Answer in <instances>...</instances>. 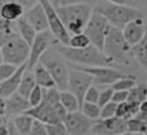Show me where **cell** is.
Returning <instances> with one entry per match:
<instances>
[{"label":"cell","instance_id":"cell-44","mask_svg":"<svg viewBox=\"0 0 147 135\" xmlns=\"http://www.w3.org/2000/svg\"><path fill=\"white\" fill-rule=\"evenodd\" d=\"M3 62V59H2V53H1V48H0V65Z\"/></svg>","mask_w":147,"mask_h":135},{"label":"cell","instance_id":"cell-6","mask_svg":"<svg viewBox=\"0 0 147 135\" xmlns=\"http://www.w3.org/2000/svg\"><path fill=\"white\" fill-rule=\"evenodd\" d=\"M39 62L48 70L49 75L54 81L55 88L59 91L67 90L69 81V69L64 61L61 60L56 53L46 51L40 58Z\"/></svg>","mask_w":147,"mask_h":135},{"label":"cell","instance_id":"cell-46","mask_svg":"<svg viewBox=\"0 0 147 135\" xmlns=\"http://www.w3.org/2000/svg\"><path fill=\"white\" fill-rule=\"evenodd\" d=\"M129 135H138V134H129Z\"/></svg>","mask_w":147,"mask_h":135},{"label":"cell","instance_id":"cell-16","mask_svg":"<svg viewBox=\"0 0 147 135\" xmlns=\"http://www.w3.org/2000/svg\"><path fill=\"white\" fill-rule=\"evenodd\" d=\"M23 17L32 25V28L36 30L37 33L48 30L47 16H46L45 9H44L42 5L40 3V1H37V3L31 9L26 10V13H24Z\"/></svg>","mask_w":147,"mask_h":135},{"label":"cell","instance_id":"cell-9","mask_svg":"<svg viewBox=\"0 0 147 135\" xmlns=\"http://www.w3.org/2000/svg\"><path fill=\"white\" fill-rule=\"evenodd\" d=\"M40 3L42 5L46 16H47V24H48V30L52 33V36L54 37L55 42L62 45L68 46L69 40H70V35L68 33L65 27L63 25V23L61 22L60 17L56 14L55 8L53 7V5L51 3V1L48 0H41Z\"/></svg>","mask_w":147,"mask_h":135},{"label":"cell","instance_id":"cell-33","mask_svg":"<svg viewBox=\"0 0 147 135\" xmlns=\"http://www.w3.org/2000/svg\"><path fill=\"white\" fill-rule=\"evenodd\" d=\"M99 95H100V91L98 90V88L95 85H91L85 96H84V103H90V104H98V100H99Z\"/></svg>","mask_w":147,"mask_h":135},{"label":"cell","instance_id":"cell-13","mask_svg":"<svg viewBox=\"0 0 147 135\" xmlns=\"http://www.w3.org/2000/svg\"><path fill=\"white\" fill-rule=\"evenodd\" d=\"M93 78V85H113L116 81L122 78L124 74L111 68V67H82L78 68Z\"/></svg>","mask_w":147,"mask_h":135},{"label":"cell","instance_id":"cell-45","mask_svg":"<svg viewBox=\"0 0 147 135\" xmlns=\"http://www.w3.org/2000/svg\"><path fill=\"white\" fill-rule=\"evenodd\" d=\"M138 118V117H137ZM139 119H141V120H144V121H146L147 122V115H145V117H141V118H139Z\"/></svg>","mask_w":147,"mask_h":135},{"label":"cell","instance_id":"cell-19","mask_svg":"<svg viewBox=\"0 0 147 135\" xmlns=\"http://www.w3.org/2000/svg\"><path fill=\"white\" fill-rule=\"evenodd\" d=\"M24 16V9L18 1H5L0 8V18L8 22L18 21Z\"/></svg>","mask_w":147,"mask_h":135},{"label":"cell","instance_id":"cell-10","mask_svg":"<svg viewBox=\"0 0 147 135\" xmlns=\"http://www.w3.org/2000/svg\"><path fill=\"white\" fill-rule=\"evenodd\" d=\"M91 85H93V78L90 74L79 69L69 70V81L67 90L77 98L80 106L83 105L84 96Z\"/></svg>","mask_w":147,"mask_h":135},{"label":"cell","instance_id":"cell-3","mask_svg":"<svg viewBox=\"0 0 147 135\" xmlns=\"http://www.w3.org/2000/svg\"><path fill=\"white\" fill-rule=\"evenodd\" d=\"M33 120L40 121L45 125L62 122L67 112L62 107L59 97V90L56 88L53 89H44L42 102L25 112Z\"/></svg>","mask_w":147,"mask_h":135},{"label":"cell","instance_id":"cell-5","mask_svg":"<svg viewBox=\"0 0 147 135\" xmlns=\"http://www.w3.org/2000/svg\"><path fill=\"white\" fill-rule=\"evenodd\" d=\"M102 52L113 63L116 62L121 65H130L129 53L131 52V47L125 42L122 30L119 29L110 27Z\"/></svg>","mask_w":147,"mask_h":135},{"label":"cell","instance_id":"cell-38","mask_svg":"<svg viewBox=\"0 0 147 135\" xmlns=\"http://www.w3.org/2000/svg\"><path fill=\"white\" fill-rule=\"evenodd\" d=\"M0 33H6V35L16 33L14 32V23L0 18Z\"/></svg>","mask_w":147,"mask_h":135},{"label":"cell","instance_id":"cell-43","mask_svg":"<svg viewBox=\"0 0 147 135\" xmlns=\"http://www.w3.org/2000/svg\"><path fill=\"white\" fill-rule=\"evenodd\" d=\"M6 121H7V120H6V119H5V118H2V117H1V115H0V125H2V123H5V122H6Z\"/></svg>","mask_w":147,"mask_h":135},{"label":"cell","instance_id":"cell-34","mask_svg":"<svg viewBox=\"0 0 147 135\" xmlns=\"http://www.w3.org/2000/svg\"><path fill=\"white\" fill-rule=\"evenodd\" d=\"M116 106H117V104L110 102V103L106 104L105 106L100 107V119H109V118L115 117Z\"/></svg>","mask_w":147,"mask_h":135},{"label":"cell","instance_id":"cell-11","mask_svg":"<svg viewBox=\"0 0 147 135\" xmlns=\"http://www.w3.org/2000/svg\"><path fill=\"white\" fill-rule=\"evenodd\" d=\"M53 36L49 32V30L38 32L34 40L30 45V53H29V59H28V69L32 70L33 67L39 62L40 58L42 54L48 51V47L51 44H55L56 42L53 40Z\"/></svg>","mask_w":147,"mask_h":135},{"label":"cell","instance_id":"cell-24","mask_svg":"<svg viewBox=\"0 0 147 135\" xmlns=\"http://www.w3.org/2000/svg\"><path fill=\"white\" fill-rule=\"evenodd\" d=\"M59 97H60V103L67 113H72L80 110V105L77 98L68 90L59 91Z\"/></svg>","mask_w":147,"mask_h":135},{"label":"cell","instance_id":"cell-17","mask_svg":"<svg viewBox=\"0 0 147 135\" xmlns=\"http://www.w3.org/2000/svg\"><path fill=\"white\" fill-rule=\"evenodd\" d=\"M30 110V105L26 98L21 96L18 92L13 93L6 99V120L8 118H15L17 115L24 114Z\"/></svg>","mask_w":147,"mask_h":135},{"label":"cell","instance_id":"cell-25","mask_svg":"<svg viewBox=\"0 0 147 135\" xmlns=\"http://www.w3.org/2000/svg\"><path fill=\"white\" fill-rule=\"evenodd\" d=\"M147 99V83H137L131 90H129L127 103L140 105L144 100Z\"/></svg>","mask_w":147,"mask_h":135},{"label":"cell","instance_id":"cell-28","mask_svg":"<svg viewBox=\"0 0 147 135\" xmlns=\"http://www.w3.org/2000/svg\"><path fill=\"white\" fill-rule=\"evenodd\" d=\"M136 84H137V80L134 75H124L122 78H119L111 85V89L114 91H129Z\"/></svg>","mask_w":147,"mask_h":135},{"label":"cell","instance_id":"cell-1","mask_svg":"<svg viewBox=\"0 0 147 135\" xmlns=\"http://www.w3.org/2000/svg\"><path fill=\"white\" fill-rule=\"evenodd\" d=\"M93 12L102 15L110 27L122 30L127 23L136 18L144 17L142 13L131 6L125 5V1H98Z\"/></svg>","mask_w":147,"mask_h":135},{"label":"cell","instance_id":"cell-7","mask_svg":"<svg viewBox=\"0 0 147 135\" xmlns=\"http://www.w3.org/2000/svg\"><path fill=\"white\" fill-rule=\"evenodd\" d=\"M1 53L3 62L20 67L28 62L30 46L18 36V33H15L1 47Z\"/></svg>","mask_w":147,"mask_h":135},{"label":"cell","instance_id":"cell-31","mask_svg":"<svg viewBox=\"0 0 147 135\" xmlns=\"http://www.w3.org/2000/svg\"><path fill=\"white\" fill-rule=\"evenodd\" d=\"M42 97H44V89H41L40 87L36 85L33 88V90L31 91V93L28 97V102L30 105V108L38 106L41 102H42Z\"/></svg>","mask_w":147,"mask_h":135},{"label":"cell","instance_id":"cell-20","mask_svg":"<svg viewBox=\"0 0 147 135\" xmlns=\"http://www.w3.org/2000/svg\"><path fill=\"white\" fill-rule=\"evenodd\" d=\"M32 72H33L36 84L38 87H40L41 89H53V88H55V84H54V81H53L52 76L49 75L48 70L40 62H38L33 67Z\"/></svg>","mask_w":147,"mask_h":135},{"label":"cell","instance_id":"cell-18","mask_svg":"<svg viewBox=\"0 0 147 135\" xmlns=\"http://www.w3.org/2000/svg\"><path fill=\"white\" fill-rule=\"evenodd\" d=\"M28 68V62L20 66L16 70V73L10 76L9 78H7L6 81L1 82L0 83V97L3 98V99H7L8 97H10L13 93L17 92V89H18V85H20V82H21V78L24 74V72Z\"/></svg>","mask_w":147,"mask_h":135},{"label":"cell","instance_id":"cell-42","mask_svg":"<svg viewBox=\"0 0 147 135\" xmlns=\"http://www.w3.org/2000/svg\"><path fill=\"white\" fill-rule=\"evenodd\" d=\"M0 135H8V120L0 125Z\"/></svg>","mask_w":147,"mask_h":135},{"label":"cell","instance_id":"cell-22","mask_svg":"<svg viewBox=\"0 0 147 135\" xmlns=\"http://www.w3.org/2000/svg\"><path fill=\"white\" fill-rule=\"evenodd\" d=\"M16 28L18 30V36L30 46L37 36L36 30L24 17H21L18 21H16Z\"/></svg>","mask_w":147,"mask_h":135},{"label":"cell","instance_id":"cell-15","mask_svg":"<svg viewBox=\"0 0 147 135\" xmlns=\"http://www.w3.org/2000/svg\"><path fill=\"white\" fill-rule=\"evenodd\" d=\"M145 32H146V27L144 23V17L131 21L122 29L123 37L130 47L138 45L142 40Z\"/></svg>","mask_w":147,"mask_h":135},{"label":"cell","instance_id":"cell-40","mask_svg":"<svg viewBox=\"0 0 147 135\" xmlns=\"http://www.w3.org/2000/svg\"><path fill=\"white\" fill-rule=\"evenodd\" d=\"M0 115L6 119V99L0 97Z\"/></svg>","mask_w":147,"mask_h":135},{"label":"cell","instance_id":"cell-4","mask_svg":"<svg viewBox=\"0 0 147 135\" xmlns=\"http://www.w3.org/2000/svg\"><path fill=\"white\" fill-rule=\"evenodd\" d=\"M56 44V52L64 59L85 66V67H109L113 62L103 54L102 51L98 50L93 45L85 48H71L69 46Z\"/></svg>","mask_w":147,"mask_h":135},{"label":"cell","instance_id":"cell-35","mask_svg":"<svg viewBox=\"0 0 147 135\" xmlns=\"http://www.w3.org/2000/svg\"><path fill=\"white\" fill-rule=\"evenodd\" d=\"M46 130H47L48 135H68L65 127L62 122L46 125Z\"/></svg>","mask_w":147,"mask_h":135},{"label":"cell","instance_id":"cell-41","mask_svg":"<svg viewBox=\"0 0 147 135\" xmlns=\"http://www.w3.org/2000/svg\"><path fill=\"white\" fill-rule=\"evenodd\" d=\"M8 135H21V134L15 129V127H14L11 120H8Z\"/></svg>","mask_w":147,"mask_h":135},{"label":"cell","instance_id":"cell-26","mask_svg":"<svg viewBox=\"0 0 147 135\" xmlns=\"http://www.w3.org/2000/svg\"><path fill=\"white\" fill-rule=\"evenodd\" d=\"M13 125L15 127V129L21 134V135H29L32 123H33V118H31L29 114L24 113L21 115L15 117L14 119H11Z\"/></svg>","mask_w":147,"mask_h":135},{"label":"cell","instance_id":"cell-12","mask_svg":"<svg viewBox=\"0 0 147 135\" xmlns=\"http://www.w3.org/2000/svg\"><path fill=\"white\" fill-rule=\"evenodd\" d=\"M62 123L68 135H90L94 121L87 119L80 111L67 113Z\"/></svg>","mask_w":147,"mask_h":135},{"label":"cell","instance_id":"cell-39","mask_svg":"<svg viewBox=\"0 0 147 135\" xmlns=\"http://www.w3.org/2000/svg\"><path fill=\"white\" fill-rule=\"evenodd\" d=\"M127 96H129V91H114L111 102L115 104L125 103L127 100Z\"/></svg>","mask_w":147,"mask_h":135},{"label":"cell","instance_id":"cell-37","mask_svg":"<svg viewBox=\"0 0 147 135\" xmlns=\"http://www.w3.org/2000/svg\"><path fill=\"white\" fill-rule=\"evenodd\" d=\"M29 135H48L47 130H46V125L40 122V121L34 120Z\"/></svg>","mask_w":147,"mask_h":135},{"label":"cell","instance_id":"cell-47","mask_svg":"<svg viewBox=\"0 0 147 135\" xmlns=\"http://www.w3.org/2000/svg\"><path fill=\"white\" fill-rule=\"evenodd\" d=\"M123 135H129V134H127V133H125V134H123Z\"/></svg>","mask_w":147,"mask_h":135},{"label":"cell","instance_id":"cell-23","mask_svg":"<svg viewBox=\"0 0 147 135\" xmlns=\"http://www.w3.org/2000/svg\"><path fill=\"white\" fill-rule=\"evenodd\" d=\"M36 81H34V76H33V72L28 69L24 72L22 78H21V82H20V85H18V89H17V92L23 96L24 98L28 99L29 95L31 93V91L33 90V88L36 87Z\"/></svg>","mask_w":147,"mask_h":135},{"label":"cell","instance_id":"cell-29","mask_svg":"<svg viewBox=\"0 0 147 135\" xmlns=\"http://www.w3.org/2000/svg\"><path fill=\"white\" fill-rule=\"evenodd\" d=\"M79 111L91 121H96L100 119V106L98 104L83 103Z\"/></svg>","mask_w":147,"mask_h":135},{"label":"cell","instance_id":"cell-8","mask_svg":"<svg viewBox=\"0 0 147 135\" xmlns=\"http://www.w3.org/2000/svg\"><path fill=\"white\" fill-rule=\"evenodd\" d=\"M109 29H110V24L108 23V21L102 15L93 12L84 30V33L88 38L91 45L102 51Z\"/></svg>","mask_w":147,"mask_h":135},{"label":"cell","instance_id":"cell-27","mask_svg":"<svg viewBox=\"0 0 147 135\" xmlns=\"http://www.w3.org/2000/svg\"><path fill=\"white\" fill-rule=\"evenodd\" d=\"M126 133L127 134H147V122L134 117L126 121Z\"/></svg>","mask_w":147,"mask_h":135},{"label":"cell","instance_id":"cell-2","mask_svg":"<svg viewBox=\"0 0 147 135\" xmlns=\"http://www.w3.org/2000/svg\"><path fill=\"white\" fill-rule=\"evenodd\" d=\"M54 7V6H53ZM57 16L65 27L69 35L83 33L93 13V7L86 2L72 1L70 5L54 7Z\"/></svg>","mask_w":147,"mask_h":135},{"label":"cell","instance_id":"cell-14","mask_svg":"<svg viewBox=\"0 0 147 135\" xmlns=\"http://www.w3.org/2000/svg\"><path fill=\"white\" fill-rule=\"evenodd\" d=\"M91 133L94 135H123L126 133V121L117 117L99 119L94 121Z\"/></svg>","mask_w":147,"mask_h":135},{"label":"cell","instance_id":"cell-30","mask_svg":"<svg viewBox=\"0 0 147 135\" xmlns=\"http://www.w3.org/2000/svg\"><path fill=\"white\" fill-rule=\"evenodd\" d=\"M91 43L88 40V38L86 37V35L83 32V33H79V35H75V36H70V40H69V44L68 46L71 47V48H85L87 46H90Z\"/></svg>","mask_w":147,"mask_h":135},{"label":"cell","instance_id":"cell-21","mask_svg":"<svg viewBox=\"0 0 147 135\" xmlns=\"http://www.w3.org/2000/svg\"><path fill=\"white\" fill-rule=\"evenodd\" d=\"M131 54L134 57L137 62L142 67V69L147 73V28L142 40L138 45L131 47Z\"/></svg>","mask_w":147,"mask_h":135},{"label":"cell","instance_id":"cell-36","mask_svg":"<svg viewBox=\"0 0 147 135\" xmlns=\"http://www.w3.org/2000/svg\"><path fill=\"white\" fill-rule=\"evenodd\" d=\"M113 93H114V90L111 89V87L106 88V89H103L102 91H100L98 105H99L100 107H102V106H105L106 104L110 103V102H111V98H113Z\"/></svg>","mask_w":147,"mask_h":135},{"label":"cell","instance_id":"cell-32","mask_svg":"<svg viewBox=\"0 0 147 135\" xmlns=\"http://www.w3.org/2000/svg\"><path fill=\"white\" fill-rule=\"evenodd\" d=\"M17 68L18 67H16L14 65H10V63H7V62H2L0 65V83L6 81L10 76H13L16 73Z\"/></svg>","mask_w":147,"mask_h":135},{"label":"cell","instance_id":"cell-48","mask_svg":"<svg viewBox=\"0 0 147 135\" xmlns=\"http://www.w3.org/2000/svg\"><path fill=\"white\" fill-rule=\"evenodd\" d=\"M146 6H147V1H146Z\"/></svg>","mask_w":147,"mask_h":135}]
</instances>
